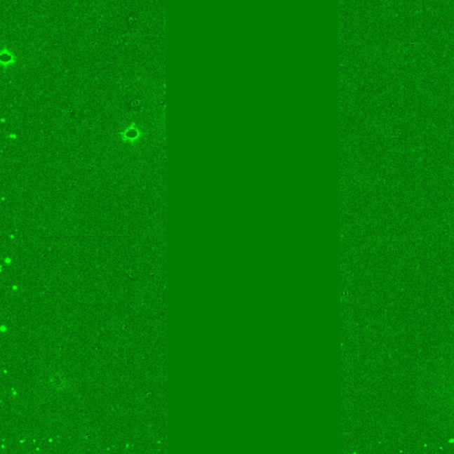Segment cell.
<instances>
[{
  "label": "cell",
  "instance_id": "1",
  "mask_svg": "<svg viewBox=\"0 0 454 454\" xmlns=\"http://www.w3.org/2000/svg\"><path fill=\"white\" fill-rule=\"evenodd\" d=\"M453 394H454V391H453Z\"/></svg>",
  "mask_w": 454,
  "mask_h": 454
}]
</instances>
